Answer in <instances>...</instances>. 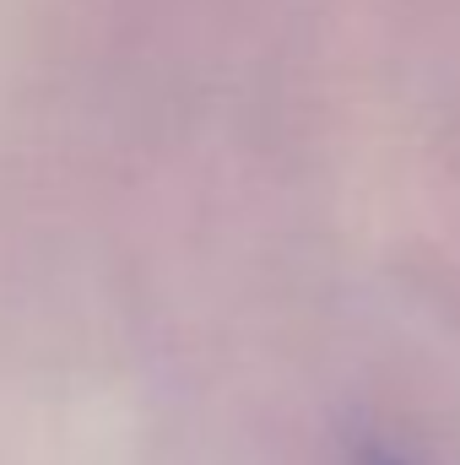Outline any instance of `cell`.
<instances>
[{
    "label": "cell",
    "mask_w": 460,
    "mask_h": 465,
    "mask_svg": "<svg viewBox=\"0 0 460 465\" xmlns=\"http://www.w3.org/2000/svg\"><path fill=\"white\" fill-rule=\"evenodd\" d=\"M357 465H412V460H406V455H395L390 444H363Z\"/></svg>",
    "instance_id": "cell-1"
}]
</instances>
